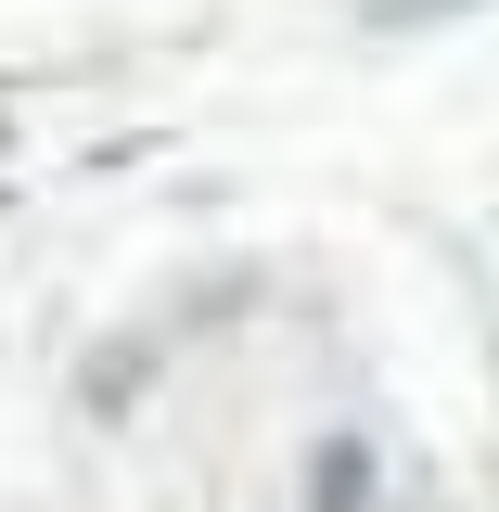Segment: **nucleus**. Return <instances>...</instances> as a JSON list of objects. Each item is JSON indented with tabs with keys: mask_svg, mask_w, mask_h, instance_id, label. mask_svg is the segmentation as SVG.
<instances>
[{
	"mask_svg": "<svg viewBox=\"0 0 499 512\" xmlns=\"http://www.w3.org/2000/svg\"><path fill=\"white\" fill-rule=\"evenodd\" d=\"M359 500H372V448H359V436H320L308 448V512H359Z\"/></svg>",
	"mask_w": 499,
	"mask_h": 512,
	"instance_id": "1",
	"label": "nucleus"
},
{
	"mask_svg": "<svg viewBox=\"0 0 499 512\" xmlns=\"http://www.w3.org/2000/svg\"><path fill=\"white\" fill-rule=\"evenodd\" d=\"M423 13H461V0H372V26H423Z\"/></svg>",
	"mask_w": 499,
	"mask_h": 512,
	"instance_id": "2",
	"label": "nucleus"
}]
</instances>
